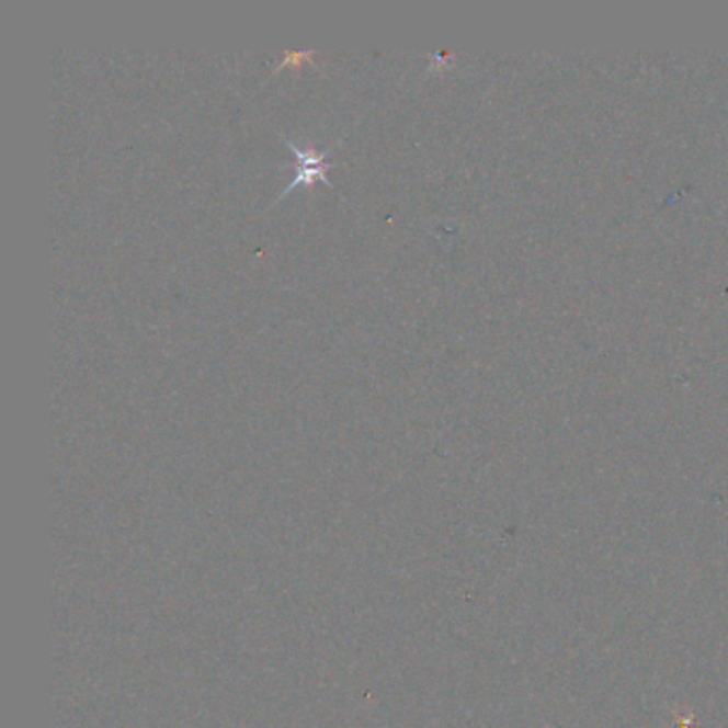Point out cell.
Instances as JSON below:
<instances>
[{"mask_svg":"<svg viewBox=\"0 0 728 728\" xmlns=\"http://www.w3.org/2000/svg\"><path fill=\"white\" fill-rule=\"evenodd\" d=\"M284 141L288 144V148L295 152V157H297V161H299V175L288 184V189L284 191V193H288V191H293L297 184H310L315 178H321V180H325V182H329L327 178H325V171L331 167V162L325 161L323 157L321 155H317L315 150H310V148H299V146H295V144H291L286 137H284Z\"/></svg>","mask_w":728,"mask_h":728,"instance_id":"cell-1","label":"cell"}]
</instances>
